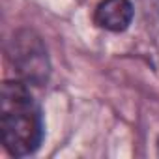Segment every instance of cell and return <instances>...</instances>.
<instances>
[{"instance_id":"obj_3","label":"cell","mask_w":159,"mask_h":159,"mask_svg":"<svg viewBox=\"0 0 159 159\" xmlns=\"http://www.w3.org/2000/svg\"><path fill=\"white\" fill-rule=\"evenodd\" d=\"M133 13L129 0H101L94 10V23L109 32H124L133 21Z\"/></svg>"},{"instance_id":"obj_2","label":"cell","mask_w":159,"mask_h":159,"mask_svg":"<svg viewBox=\"0 0 159 159\" xmlns=\"http://www.w3.org/2000/svg\"><path fill=\"white\" fill-rule=\"evenodd\" d=\"M8 58L17 79L32 86H43L51 73L45 43L34 30H19L8 41Z\"/></svg>"},{"instance_id":"obj_1","label":"cell","mask_w":159,"mask_h":159,"mask_svg":"<svg viewBox=\"0 0 159 159\" xmlns=\"http://www.w3.org/2000/svg\"><path fill=\"white\" fill-rule=\"evenodd\" d=\"M43 114L28 84L21 79L6 81L0 92V133L4 148L25 157L34 153L43 140Z\"/></svg>"},{"instance_id":"obj_4","label":"cell","mask_w":159,"mask_h":159,"mask_svg":"<svg viewBox=\"0 0 159 159\" xmlns=\"http://www.w3.org/2000/svg\"><path fill=\"white\" fill-rule=\"evenodd\" d=\"M157 150H159V140H157Z\"/></svg>"}]
</instances>
